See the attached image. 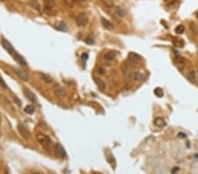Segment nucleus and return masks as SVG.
Masks as SVG:
<instances>
[{"label": "nucleus", "mask_w": 198, "mask_h": 174, "mask_svg": "<svg viewBox=\"0 0 198 174\" xmlns=\"http://www.w3.org/2000/svg\"><path fill=\"white\" fill-rule=\"evenodd\" d=\"M55 151H56V155L59 157V158H64L66 157V152L64 148L62 146V144L60 143H56L55 146Z\"/></svg>", "instance_id": "nucleus-5"}, {"label": "nucleus", "mask_w": 198, "mask_h": 174, "mask_svg": "<svg viewBox=\"0 0 198 174\" xmlns=\"http://www.w3.org/2000/svg\"><path fill=\"white\" fill-rule=\"evenodd\" d=\"M196 15H197V18H198V12H197V14H196Z\"/></svg>", "instance_id": "nucleus-34"}, {"label": "nucleus", "mask_w": 198, "mask_h": 174, "mask_svg": "<svg viewBox=\"0 0 198 174\" xmlns=\"http://www.w3.org/2000/svg\"><path fill=\"white\" fill-rule=\"evenodd\" d=\"M76 2H78V3H83V2H85V0H75Z\"/></svg>", "instance_id": "nucleus-32"}, {"label": "nucleus", "mask_w": 198, "mask_h": 174, "mask_svg": "<svg viewBox=\"0 0 198 174\" xmlns=\"http://www.w3.org/2000/svg\"><path fill=\"white\" fill-rule=\"evenodd\" d=\"M35 174H40V173H35Z\"/></svg>", "instance_id": "nucleus-35"}, {"label": "nucleus", "mask_w": 198, "mask_h": 174, "mask_svg": "<svg viewBox=\"0 0 198 174\" xmlns=\"http://www.w3.org/2000/svg\"><path fill=\"white\" fill-rule=\"evenodd\" d=\"M133 79L136 81V82H141L145 79V76L143 73L139 72V71H137L133 74Z\"/></svg>", "instance_id": "nucleus-15"}, {"label": "nucleus", "mask_w": 198, "mask_h": 174, "mask_svg": "<svg viewBox=\"0 0 198 174\" xmlns=\"http://www.w3.org/2000/svg\"><path fill=\"white\" fill-rule=\"evenodd\" d=\"M23 93H24L25 96L26 97V99H29V101H31L32 103H37V98H36L35 94L33 93L32 91H30L27 88H24L23 89Z\"/></svg>", "instance_id": "nucleus-4"}, {"label": "nucleus", "mask_w": 198, "mask_h": 174, "mask_svg": "<svg viewBox=\"0 0 198 174\" xmlns=\"http://www.w3.org/2000/svg\"><path fill=\"white\" fill-rule=\"evenodd\" d=\"M54 26H55L56 29H57L58 31L64 32V31L67 30V27H66V25H65L63 22H62V21H57V22H56L55 25H54Z\"/></svg>", "instance_id": "nucleus-13"}, {"label": "nucleus", "mask_w": 198, "mask_h": 174, "mask_svg": "<svg viewBox=\"0 0 198 174\" xmlns=\"http://www.w3.org/2000/svg\"><path fill=\"white\" fill-rule=\"evenodd\" d=\"M107 159H108V161L111 164V165L113 166V167H115V158H114V157H113V155L112 154H109V157H107Z\"/></svg>", "instance_id": "nucleus-26"}, {"label": "nucleus", "mask_w": 198, "mask_h": 174, "mask_svg": "<svg viewBox=\"0 0 198 174\" xmlns=\"http://www.w3.org/2000/svg\"><path fill=\"white\" fill-rule=\"evenodd\" d=\"M93 39L92 38V37H90V36H88L86 39H85V43H87L88 45H92L93 44Z\"/></svg>", "instance_id": "nucleus-27"}, {"label": "nucleus", "mask_w": 198, "mask_h": 174, "mask_svg": "<svg viewBox=\"0 0 198 174\" xmlns=\"http://www.w3.org/2000/svg\"><path fill=\"white\" fill-rule=\"evenodd\" d=\"M38 76H39V77H40L42 80H43V81H44L45 83H47V84H50V83H52V82H53L52 77H51L50 76H49V75L45 74V73L38 72Z\"/></svg>", "instance_id": "nucleus-11"}, {"label": "nucleus", "mask_w": 198, "mask_h": 174, "mask_svg": "<svg viewBox=\"0 0 198 174\" xmlns=\"http://www.w3.org/2000/svg\"><path fill=\"white\" fill-rule=\"evenodd\" d=\"M99 72H101L100 74H103L104 73V70L102 69H99Z\"/></svg>", "instance_id": "nucleus-33"}, {"label": "nucleus", "mask_w": 198, "mask_h": 174, "mask_svg": "<svg viewBox=\"0 0 198 174\" xmlns=\"http://www.w3.org/2000/svg\"><path fill=\"white\" fill-rule=\"evenodd\" d=\"M154 125L157 126L158 128H165V127L167 126V122H166V121H165L163 118H161V117H157V118L154 120Z\"/></svg>", "instance_id": "nucleus-9"}, {"label": "nucleus", "mask_w": 198, "mask_h": 174, "mask_svg": "<svg viewBox=\"0 0 198 174\" xmlns=\"http://www.w3.org/2000/svg\"><path fill=\"white\" fill-rule=\"evenodd\" d=\"M173 42H174V46L179 47V48H182V47H184V45H185L184 41H183L182 39H181V38H174V39L173 40Z\"/></svg>", "instance_id": "nucleus-16"}, {"label": "nucleus", "mask_w": 198, "mask_h": 174, "mask_svg": "<svg viewBox=\"0 0 198 174\" xmlns=\"http://www.w3.org/2000/svg\"><path fill=\"white\" fill-rule=\"evenodd\" d=\"M35 106H33V105H27L24 108V112L26 113H27V114H33V113H35Z\"/></svg>", "instance_id": "nucleus-18"}, {"label": "nucleus", "mask_w": 198, "mask_h": 174, "mask_svg": "<svg viewBox=\"0 0 198 174\" xmlns=\"http://www.w3.org/2000/svg\"><path fill=\"white\" fill-rule=\"evenodd\" d=\"M1 42H2V46H3V48L11 55H14V54L16 53V51H15V49L13 48V45L6 40V39H5V38H2V41H1Z\"/></svg>", "instance_id": "nucleus-3"}, {"label": "nucleus", "mask_w": 198, "mask_h": 174, "mask_svg": "<svg viewBox=\"0 0 198 174\" xmlns=\"http://www.w3.org/2000/svg\"><path fill=\"white\" fill-rule=\"evenodd\" d=\"M129 59L130 61H133V62H139L142 58L139 55H138L137 53H134V52H130L129 54Z\"/></svg>", "instance_id": "nucleus-14"}, {"label": "nucleus", "mask_w": 198, "mask_h": 174, "mask_svg": "<svg viewBox=\"0 0 198 174\" xmlns=\"http://www.w3.org/2000/svg\"><path fill=\"white\" fill-rule=\"evenodd\" d=\"M105 57H106V59H107V60L111 61V60L115 59V53L114 51H109V52H108V53L106 54Z\"/></svg>", "instance_id": "nucleus-23"}, {"label": "nucleus", "mask_w": 198, "mask_h": 174, "mask_svg": "<svg viewBox=\"0 0 198 174\" xmlns=\"http://www.w3.org/2000/svg\"><path fill=\"white\" fill-rule=\"evenodd\" d=\"M13 58H14V60L18 63V64H19L20 65H22V66H26L27 65V64H26V62L25 61V59L24 58L19 54V53H15L14 54V55H13Z\"/></svg>", "instance_id": "nucleus-8"}, {"label": "nucleus", "mask_w": 198, "mask_h": 174, "mask_svg": "<svg viewBox=\"0 0 198 174\" xmlns=\"http://www.w3.org/2000/svg\"><path fill=\"white\" fill-rule=\"evenodd\" d=\"M116 13L118 14L119 17L122 18V17L125 16L126 11H125V9H124L123 7H122V6H117V7H116Z\"/></svg>", "instance_id": "nucleus-19"}, {"label": "nucleus", "mask_w": 198, "mask_h": 174, "mask_svg": "<svg viewBox=\"0 0 198 174\" xmlns=\"http://www.w3.org/2000/svg\"><path fill=\"white\" fill-rule=\"evenodd\" d=\"M87 21H88V18H87V15L84 12H80L77 15L76 17V24L79 27H83L85 26L86 24H87Z\"/></svg>", "instance_id": "nucleus-2"}, {"label": "nucleus", "mask_w": 198, "mask_h": 174, "mask_svg": "<svg viewBox=\"0 0 198 174\" xmlns=\"http://www.w3.org/2000/svg\"><path fill=\"white\" fill-rule=\"evenodd\" d=\"M95 83L97 84L99 89H100L101 91H104L105 88H106V84L101 80V79H98V78H95Z\"/></svg>", "instance_id": "nucleus-17"}, {"label": "nucleus", "mask_w": 198, "mask_h": 174, "mask_svg": "<svg viewBox=\"0 0 198 174\" xmlns=\"http://www.w3.org/2000/svg\"><path fill=\"white\" fill-rule=\"evenodd\" d=\"M18 129H19V132L20 133V135L25 138V139H28L29 136H30V133L27 131V129L26 128H24L23 126L21 125H19L18 126Z\"/></svg>", "instance_id": "nucleus-10"}, {"label": "nucleus", "mask_w": 198, "mask_h": 174, "mask_svg": "<svg viewBox=\"0 0 198 174\" xmlns=\"http://www.w3.org/2000/svg\"><path fill=\"white\" fill-rule=\"evenodd\" d=\"M30 5H31L32 6H34V7H35L36 10H38L39 12H41V7H40V6H39V4H38L37 1H35V0H31Z\"/></svg>", "instance_id": "nucleus-25"}, {"label": "nucleus", "mask_w": 198, "mask_h": 174, "mask_svg": "<svg viewBox=\"0 0 198 174\" xmlns=\"http://www.w3.org/2000/svg\"><path fill=\"white\" fill-rule=\"evenodd\" d=\"M81 59L83 60V61H86L87 59H88V54H83L82 55H81Z\"/></svg>", "instance_id": "nucleus-30"}, {"label": "nucleus", "mask_w": 198, "mask_h": 174, "mask_svg": "<svg viewBox=\"0 0 198 174\" xmlns=\"http://www.w3.org/2000/svg\"><path fill=\"white\" fill-rule=\"evenodd\" d=\"M154 93L158 98H162L164 96V91L162 88H160V87H157V88L154 89Z\"/></svg>", "instance_id": "nucleus-20"}, {"label": "nucleus", "mask_w": 198, "mask_h": 174, "mask_svg": "<svg viewBox=\"0 0 198 174\" xmlns=\"http://www.w3.org/2000/svg\"><path fill=\"white\" fill-rule=\"evenodd\" d=\"M185 31V27L183 25H179L175 27V33L178 35H182Z\"/></svg>", "instance_id": "nucleus-22"}, {"label": "nucleus", "mask_w": 198, "mask_h": 174, "mask_svg": "<svg viewBox=\"0 0 198 174\" xmlns=\"http://www.w3.org/2000/svg\"><path fill=\"white\" fill-rule=\"evenodd\" d=\"M178 136H179L180 138H185V137H186L187 135H186L185 134H182V133H179V134H178Z\"/></svg>", "instance_id": "nucleus-31"}, {"label": "nucleus", "mask_w": 198, "mask_h": 174, "mask_svg": "<svg viewBox=\"0 0 198 174\" xmlns=\"http://www.w3.org/2000/svg\"><path fill=\"white\" fill-rule=\"evenodd\" d=\"M122 72H123V75L125 77H129L130 75V69L129 68V66H123L122 67Z\"/></svg>", "instance_id": "nucleus-24"}, {"label": "nucleus", "mask_w": 198, "mask_h": 174, "mask_svg": "<svg viewBox=\"0 0 198 174\" xmlns=\"http://www.w3.org/2000/svg\"><path fill=\"white\" fill-rule=\"evenodd\" d=\"M101 24H102L103 27L106 28L107 30H113V29H114L113 24H112L109 20H108V19H104V18L101 19Z\"/></svg>", "instance_id": "nucleus-12"}, {"label": "nucleus", "mask_w": 198, "mask_h": 174, "mask_svg": "<svg viewBox=\"0 0 198 174\" xmlns=\"http://www.w3.org/2000/svg\"><path fill=\"white\" fill-rule=\"evenodd\" d=\"M63 2H64L65 5H67V6H71L73 5V3L75 2V0H63Z\"/></svg>", "instance_id": "nucleus-28"}, {"label": "nucleus", "mask_w": 198, "mask_h": 174, "mask_svg": "<svg viewBox=\"0 0 198 174\" xmlns=\"http://www.w3.org/2000/svg\"><path fill=\"white\" fill-rule=\"evenodd\" d=\"M43 2L48 5V6H50V5H53V3L55 2V0H43Z\"/></svg>", "instance_id": "nucleus-29"}, {"label": "nucleus", "mask_w": 198, "mask_h": 174, "mask_svg": "<svg viewBox=\"0 0 198 174\" xmlns=\"http://www.w3.org/2000/svg\"><path fill=\"white\" fill-rule=\"evenodd\" d=\"M36 139L43 147H49L51 145L50 138L43 133H38L36 135Z\"/></svg>", "instance_id": "nucleus-1"}, {"label": "nucleus", "mask_w": 198, "mask_h": 174, "mask_svg": "<svg viewBox=\"0 0 198 174\" xmlns=\"http://www.w3.org/2000/svg\"><path fill=\"white\" fill-rule=\"evenodd\" d=\"M188 78L192 83H195V80H196V73H195V70H191V71L188 73Z\"/></svg>", "instance_id": "nucleus-21"}, {"label": "nucleus", "mask_w": 198, "mask_h": 174, "mask_svg": "<svg viewBox=\"0 0 198 174\" xmlns=\"http://www.w3.org/2000/svg\"><path fill=\"white\" fill-rule=\"evenodd\" d=\"M54 93L58 98H63L65 96V91L60 85H56L54 87Z\"/></svg>", "instance_id": "nucleus-6"}, {"label": "nucleus", "mask_w": 198, "mask_h": 174, "mask_svg": "<svg viewBox=\"0 0 198 174\" xmlns=\"http://www.w3.org/2000/svg\"><path fill=\"white\" fill-rule=\"evenodd\" d=\"M13 70L15 71V73L19 77V78H21L22 80H24V81H27L28 80V76H27V74L25 72V71H23L22 70H20V69H19V68H13Z\"/></svg>", "instance_id": "nucleus-7"}]
</instances>
